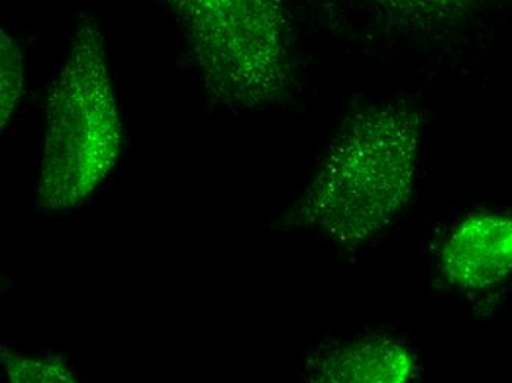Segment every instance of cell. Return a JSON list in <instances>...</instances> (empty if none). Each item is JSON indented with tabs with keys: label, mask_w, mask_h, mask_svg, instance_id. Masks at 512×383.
Listing matches in <instances>:
<instances>
[{
	"label": "cell",
	"mask_w": 512,
	"mask_h": 383,
	"mask_svg": "<svg viewBox=\"0 0 512 383\" xmlns=\"http://www.w3.org/2000/svg\"><path fill=\"white\" fill-rule=\"evenodd\" d=\"M371 2L379 3L387 9L410 14V12H433L440 8H448L460 0H371Z\"/></svg>",
	"instance_id": "8"
},
{
	"label": "cell",
	"mask_w": 512,
	"mask_h": 383,
	"mask_svg": "<svg viewBox=\"0 0 512 383\" xmlns=\"http://www.w3.org/2000/svg\"><path fill=\"white\" fill-rule=\"evenodd\" d=\"M414 357L410 350L387 341H365L326 354L314 366L317 382H393L412 378Z\"/></svg>",
	"instance_id": "5"
},
{
	"label": "cell",
	"mask_w": 512,
	"mask_h": 383,
	"mask_svg": "<svg viewBox=\"0 0 512 383\" xmlns=\"http://www.w3.org/2000/svg\"><path fill=\"white\" fill-rule=\"evenodd\" d=\"M442 270L461 289L489 288L512 273V220L471 217L461 224L442 251Z\"/></svg>",
	"instance_id": "4"
},
{
	"label": "cell",
	"mask_w": 512,
	"mask_h": 383,
	"mask_svg": "<svg viewBox=\"0 0 512 383\" xmlns=\"http://www.w3.org/2000/svg\"><path fill=\"white\" fill-rule=\"evenodd\" d=\"M186 30L206 89L230 107L273 101L287 86L282 0H164Z\"/></svg>",
	"instance_id": "3"
},
{
	"label": "cell",
	"mask_w": 512,
	"mask_h": 383,
	"mask_svg": "<svg viewBox=\"0 0 512 383\" xmlns=\"http://www.w3.org/2000/svg\"><path fill=\"white\" fill-rule=\"evenodd\" d=\"M37 202L45 211L83 204L109 176L123 148V126L102 34L84 26L49 95Z\"/></svg>",
	"instance_id": "2"
},
{
	"label": "cell",
	"mask_w": 512,
	"mask_h": 383,
	"mask_svg": "<svg viewBox=\"0 0 512 383\" xmlns=\"http://www.w3.org/2000/svg\"><path fill=\"white\" fill-rule=\"evenodd\" d=\"M417 115L364 112L334 143L296 211L299 226L355 247L379 235L410 201L418 157Z\"/></svg>",
	"instance_id": "1"
},
{
	"label": "cell",
	"mask_w": 512,
	"mask_h": 383,
	"mask_svg": "<svg viewBox=\"0 0 512 383\" xmlns=\"http://www.w3.org/2000/svg\"><path fill=\"white\" fill-rule=\"evenodd\" d=\"M2 363L11 382H76V375L71 372L59 357H20L2 350Z\"/></svg>",
	"instance_id": "6"
},
{
	"label": "cell",
	"mask_w": 512,
	"mask_h": 383,
	"mask_svg": "<svg viewBox=\"0 0 512 383\" xmlns=\"http://www.w3.org/2000/svg\"><path fill=\"white\" fill-rule=\"evenodd\" d=\"M23 86V62L21 52L14 40L2 36V129L11 117Z\"/></svg>",
	"instance_id": "7"
}]
</instances>
